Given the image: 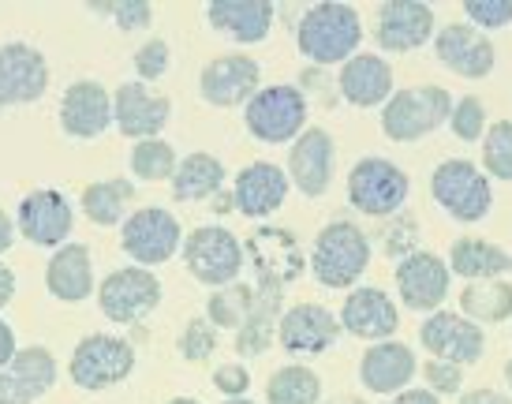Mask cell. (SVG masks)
I'll return each instance as SVG.
<instances>
[{"instance_id":"f1b7e54d","label":"cell","mask_w":512,"mask_h":404,"mask_svg":"<svg viewBox=\"0 0 512 404\" xmlns=\"http://www.w3.org/2000/svg\"><path fill=\"white\" fill-rule=\"evenodd\" d=\"M45 289L60 303H83L94 292V259L86 244H64L45 266Z\"/></svg>"},{"instance_id":"5b68a950","label":"cell","mask_w":512,"mask_h":404,"mask_svg":"<svg viewBox=\"0 0 512 404\" xmlns=\"http://www.w3.org/2000/svg\"><path fill=\"white\" fill-rule=\"evenodd\" d=\"M243 124L258 143H296L307 131V94H303V87H292V83L262 87L243 105Z\"/></svg>"},{"instance_id":"f6af8a7d","label":"cell","mask_w":512,"mask_h":404,"mask_svg":"<svg viewBox=\"0 0 512 404\" xmlns=\"http://www.w3.org/2000/svg\"><path fill=\"white\" fill-rule=\"evenodd\" d=\"M105 12L116 19V27L124 30V34H135V30H146L154 23V8L146 4V0H120L113 8H105Z\"/></svg>"},{"instance_id":"44dd1931","label":"cell","mask_w":512,"mask_h":404,"mask_svg":"<svg viewBox=\"0 0 512 404\" xmlns=\"http://www.w3.org/2000/svg\"><path fill=\"white\" fill-rule=\"evenodd\" d=\"M341 333H352L359 341H389L400 326V311L397 303L389 300V292L374 289V285H359V289L348 292V300L341 303Z\"/></svg>"},{"instance_id":"60d3db41","label":"cell","mask_w":512,"mask_h":404,"mask_svg":"<svg viewBox=\"0 0 512 404\" xmlns=\"http://www.w3.org/2000/svg\"><path fill=\"white\" fill-rule=\"evenodd\" d=\"M464 23L475 30H501L512 23V0H464Z\"/></svg>"},{"instance_id":"9f6ffc18","label":"cell","mask_w":512,"mask_h":404,"mask_svg":"<svg viewBox=\"0 0 512 404\" xmlns=\"http://www.w3.org/2000/svg\"><path fill=\"white\" fill-rule=\"evenodd\" d=\"M329 404H337V401H329ZM341 404H367V401H359V397H344Z\"/></svg>"},{"instance_id":"cb8c5ba5","label":"cell","mask_w":512,"mask_h":404,"mask_svg":"<svg viewBox=\"0 0 512 404\" xmlns=\"http://www.w3.org/2000/svg\"><path fill=\"white\" fill-rule=\"evenodd\" d=\"M415 371H419L415 352L404 341H393V337L370 345L363 352V360H359V382H363V390L385 393V397H397V393L408 390Z\"/></svg>"},{"instance_id":"681fc988","label":"cell","mask_w":512,"mask_h":404,"mask_svg":"<svg viewBox=\"0 0 512 404\" xmlns=\"http://www.w3.org/2000/svg\"><path fill=\"white\" fill-rule=\"evenodd\" d=\"M385 404H441V397H434L430 390H404L397 397H389Z\"/></svg>"},{"instance_id":"ab89813d","label":"cell","mask_w":512,"mask_h":404,"mask_svg":"<svg viewBox=\"0 0 512 404\" xmlns=\"http://www.w3.org/2000/svg\"><path fill=\"white\" fill-rule=\"evenodd\" d=\"M449 128L460 143H479L486 135V105L479 98H460L453 101V113H449Z\"/></svg>"},{"instance_id":"ee69618b","label":"cell","mask_w":512,"mask_h":404,"mask_svg":"<svg viewBox=\"0 0 512 404\" xmlns=\"http://www.w3.org/2000/svg\"><path fill=\"white\" fill-rule=\"evenodd\" d=\"M423 378H427V390L434 393V397H453V393H460V386H464V367L445 363V360H427L423 363Z\"/></svg>"},{"instance_id":"6da1fadb","label":"cell","mask_w":512,"mask_h":404,"mask_svg":"<svg viewBox=\"0 0 512 404\" xmlns=\"http://www.w3.org/2000/svg\"><path fill=\"white\" fill-rule=\"evenodd\" d=\"M359 42H363V19L352 4L322 0V4H311L299 15L296 45L314 68L352 60L359 53Z\"/></svg>"},{"instance_id":"4fadbf2b","label":"cell","mask_w":512,"mask_h":404,"mask_svg":"<svg viewBox=\"0 0 512 404\" xmlns=\"http://www.w3.org/2000/svg\"><path fill=\"white\" fill-rule=\"evenodd\" d=\"M419 341L427 348L434 360L456 363V367H468V363L483 360L486 352V330L468 322L456 311H434L427 315V322L419 326Z\"/></svg>"},{"instance_id":"c3c4849f","label":"cell","mask_w":512,"mask_h":404,"mask_svg":"<svg viewBox=\"0 0 512 404\" xmlns=\"http://www.w3.org/2000/svg\"><path fill=\"white\" fill-rule=\"evenodd\" d=\"M460 404H512V397L501 390H471L460 397Z\"/></svg>"},{"instance_id":"d590c367","label":"cell","mask_w":512,"mask_h":404,"mask_svg":"<svg viewBox=\"0 0 512 404\" xmlns=\"http://www.w3.org/2000/svg\"><path fill=\"white\" fill-rule=\"evenodd\" d=\"M251 311H255V285H243V281L217 289L206 303V318L214 330H240Z\"/></svg>"},{"instance_id":"ffe728a7","label":"cell","mask_w":512,"mask_h":404,"mask_svg":"<svg viewBox=\"0 0 512 404\" xmlns=\"http://www.w3.org/2000/svg\"><path fill=\"white\" fill-rule=\"evenodd\" d=\"M49 90V64L27 42L0 45V109L42 101Z\"/></svg>"},{"instance_id":"5bb4252c","label":"cell","mask_w":512,"mask_h":404,"mask_svg":"<svg viewBox=\"0 0 512 404\" xmlns=\"http://www.w3.org/2000/svg\"><path fill=\"white\" fill-rule=\"evenodd\" d=\"M199 90L202 101H210L214 109H236L262 90V68L247 53H225L202 68Z\"/></svg>"},{"instance_id":"2e32d148","label":"cell","mask_w":512,"mask_h":404,"mask_svg":"<svg viewBox=\"0 0 512 404\" xmlns=\"http://www.w3.org/2000/svg\"><path fill=\"white\" fill-rule=\"evenodd\" d=\"M434 53L441 68H449L460 79H486L498 64V49L490 42V34L475 30L471 23H449L434 34Z\"/></svg>"},{"instance_id":"d6a6232c","label":"cell","mask_w":512,"mask_h":404,"mask_svg":"<svg viewBox=\"0 0 512 404\" xmlns=\"http://www.w3.org/2000/svg\"><path fill=\"white\" fill-rule=\"evenodd\" d=\"M460 315L475 326H498L512 318V285L505 277L494 281H468L460 292Z\"/></svg>"},{"instance_id":"836d02e7","label":"cell","mask_w":512,"mask_h":404,"mask_svg":"<svg viewBox=\"0 0 512 404\" xmlns=\"http://www.w3.org/2000/svg\"><path fill=\"white\" fill-rule=\"evenodd\" d=\"M135 199V184L131 180H98V184H90L83 188V214L101 225V229H109V225H124V214H128V202Z\"/></svg>"},{"instance_id":"3957f363","label":"cell","mask_w":512,"mask_h":404,"mask_svg":"<svg viewBox=\"0 0 512 404\" xmlns=\"http://www.w3.org/2000/svg\"><path fill=\"white\" fill-rule=\"evenodd\" d=\"M449 113H453V98L449 90L434 83L393 90V98L382 105V131L393 143H419L434 135L441 124H449Z\"/></svg>"},{"instance_id":"7a4b0ae2","label":"cell","mask_w":512,"mask_h":404,"mask_svg":"<svg viewBox=\"0 0 512 404\" xmlns=\"http://www.w3.org/2000/svg\"><path fill=\"white\" fill-rule=\"evenodd\" d=\"M370 236L352 221H329L318 229L311 251V274L322 289H356L370 266Z\"/></svg>"},{"instance_id":"ac0fdd59","label":"cell","mask_w":512,"mask_h":404,"mask_svg":"<svg viewBox=\"0 0 512 404\" xmlns=\"http://www.w3.org/2000/svg\"><path fill=\"white\" fill-rule=\"evenodd\" d=\"M169 120H172V101L165 94H154L139 79L120 83V90L113 94V124L120 128V135H128L135 143L157 139Z\"/></svg>"},{"instance_id":"7dc6e473","label":"cell","mask_w":512,"mask_h":404,"mask_svg":"<svg viewBox=\"0 0 512 404\" xmlns=\"http://www.w3.org/2000/svg\"><path fill=\"white\" fill-rule=\"evenodd\" d=\"M15 352H19V348H15V330L4 322V318H0V371L12 363Z\"/></svg>"},{"instance_id":"603a6c76","label":"cell","mask_w":512,"mask_h":404,"mask_svg":"<svg viewBox=\"0 0 512 404\" xmlns=\"http://www.w3.org/2000/svg\"><path fill=\"white\" fill-rule=\"evenodd\" d=\"M60 128L72 139H98L113 128V94L98 79H79L60 98Z\"/></svg>"},{"instance_id":"e575fe53","label":"cell","mask_w":512,"mask_h":404,"mask_svg":"<svg viewBox=\"0 0 512 404\" xmlns=\"http://www.w3.org/2000/svg\"><path fill=\"white\" fill-rule=\"evenodd\" d=\"M322 401V378L307 363L277 367L266 378V404H318Z\"/></svg>"},{"instance_id":"11a10c76","label":"cell","mask_w":512,"mask_h":404,"mask_svg":"<svg viewBox=\"0 0 512 404\" xmlns=\"http://www.w3.org/2000/svg\"><path fill=\"white\" fill-rule=\"evenodd\" d=\"M505 382H509V390H512V360L505 363Z\"/></svg>"},{"instance_id":"f35d334b","label":"cell","mask_w":512,"mask_h":404,"mask_svg":"<svg viewBox=\"0 0 512 404\" xmlns=\"http://www.w3.org/2000/svg\"><path fill=\"white\" fill-rule=\"evenodd\" d=\"M217 345H221V337H217V330L210 326V318L206 315L191 318V322L184 326V333H180V341H176V348H180V356H184L187 363L210 360V356L217 352Z\"/></svg>"},{"instance_id":"db71d44e","label":"cell","mask_w":512,"mask_h":404,"mask_svg":"<svg viewBox=\"0 0 512 404\" xmlns=\"http://www.w3.org/2000/svg\"><path fill=\"white\" fill-rule=\"evenodd\" d=\"M169 404H202V401H195V397H172Z\"/></svg>"},{"instance_id":"4316f807","label":"cell","mask_w":512,"mask_h":404,"mask_svg":"<svg viewBox=\"0 0 512 404\" xmlns=\"http://www.w3.org/2000/svg\"><path fill=\"white\" fill-rule=\"evenodd\" d=\"M337 90L348 105H359V109L385 105L393 98V64L378 53H356L352 60L341 64Z\"/></svg>"},{"instance_id":"30bf717a","label":"cell","mask_w":512,"mask_h":404,"mask_svg":"<svg viewBox=\"0 0 512 404\" xmlns=\"http://www.w3.org/2000/svg\"><path fill=\"white\" fill-rule=\"evenodd\" d=\"M157 303H161V281L154 270L143 266H124L113 270L98 285V307L101 315L116 322V326H135L146 315H154Z\"/></svg>"},{"instance_id":"f5cc1de1","label":"cell","mask_w":512,"mask_h":404,"mask_svg":"<svg viewBox=\"0 0 512 404\" xmlns=\"http://www.w3.org/2000/svg\"><path fill=\"white\" fill-rule=\"evenodd\" d=\"M225 404H258V401H251V397H228Z\"/></svg>"},{"instance_id":"b9f144b4","label":"cell","mask_w":512,"mask_h":404,"mask_svg":"<svg viewBox=\"0 0 512 404\" xmlns=\"http://www.w3.org/2000/svg\"><path fill=\"white\" fill-rule=\"evenodd\" d=\"M169 64H172L169 42H161V38H150L135 53V75H139V83H157L161 75L169 72Z\"/></svg>"},{"instance_id":"8992f818","label":"cell","mask_w":512,"mask_h":404,"mask_svg":"<svg viewBox=\"0 0 512 404\" xmlns=\"http://www.w3.org/2000/svg\"><path fill=\"white\" fill-rule=\"evenodd\" d=\"M131 371H135V348L116 333H90L75 345L68 360V375L86 393L113 390Z\"/></svg>"},{"instance_id":"e0dca14e","label":"cell","mask_w":512,"mask_h":404,"mask_svg":"<svg viewBox=\"0 0 512 404\" xmlns=\"http://www.w3.org/2000/svg\"><path fill=\"white\" fill-rule=\"evenodd\" d=\"M341 322L322 303H296L277 322V341L288 356H322L337 345Z\"/></svg>"},{"instance_id":"83f0119b","label":"cell","mask_w":512,"mask_h":404,"mask_svg":"<svg viewBox=\"0 0 512 404\" xmlns=\"http://www.w3.org/2000/svg\"><path fill=\"white\" fill-rule=\"evenodd\" d=\"M206 19L232 42L258 45L266 42L273 19H277V8H273V0H210Z\"/></svg>"},{"instance_id":"d6986e66","label":"cell","mask_w":512,"mask_h":404,"mask_svg":"<svg viewBox=\"0 0 512 404\" xmlns=\"http://www.w3.org/2000/svg\"><path fill=\"white\" fill-rule=\"evenodd\" d=\"M337 165V143L326 128H307L288 150V184H296L299 195L322 199L333 184Z\"/></svg>"},{"instance_id":"9a60e30c","label":"cell","mask_w":512,"mask_h":404,"mask_svg":"<svg viewBox=\"0 0 512 404\" xmlns=\"http://www.w3.org/2000/svg\"><path fill=\"white\" fill-rule=\"evenodd\" d=\"M75 225V210L72 202L64 199L60 191L42 188V191H30L27 199L19 202V217H15V232L30 240L38 247H64V240L72 236Z\"/></svg>"},{"instance_id":"816d5d0a","label":"cell","mask_w":512,"mask_h":404,"mask_svg":"<svg viewBox=\"0 0 512 404\" xmlns=\"http://www.w3.org/2000/svg\"><path fill=\"white\" fill-rule=\"evenodd\" d=\"M12 244H15V221L0 210V255H4V251H12Z\"/></svg>"},{"instance_id":"1f68e13d","label":"cell","mask_w":512,"mask_h":404,"mask_svg":"<svg viewBox=\"0 0 512 404\" xmlns=\"http://www.w3.org/2000/svg\"><path fill=\"white\" fill-rule=\"evenodd\" d=\"M509 259V251H501L490 240L460 236L449 251V274L464 277V281H494V277L509 274Z\"/></svg>"},{"instance_id":"7bdbcfd3","label":"cell","mask_w":512,"mask_h":404,"mask_svg":"<svg viewBox=\"0 0 512 404\" xmlns=\"http://www.w3.org/2000/svg\"><path fill=\"white\" fill-rule=\"evenodd\" d=\"M415 240H419V225H415L412 217L404 214V210L389 217V229H385V255H393L397 262L408 259L412 251H419Z\"/></svg>"},{"instance_id":"d4e9b609","label":"cell","mask_w":512,"mask_h":404,"mask_svg":"<svg viewBox=\"0 0 512 404\" xmlns=\"http://www.w3.org/2000/svg\"><path fill=\"white\" fill-rule=\"evenodd\" d=\"M288 173L273 161H251L243 165L236 184H232V206L243 217H270L273 210H281L288 199Z\"/></svg>"},{"instance_id":"f546056e","label":"cell","mask_w":512,"mask_h":404,"mask_svg":"<svg viewBox=\"0 0 512 404\" xmlns=\"http://www.w3.org/2000/svg\"><path fill=\"white\" fill-rule=\"evenodd\" d=\"M285 315V289L281 285H255V311L236 330L240 356H262L277 337V322Z\"/></svg>"},{"instance_id":"484cf974","label":"cell","mask_w":512,"mask_h":404,"mask_svg":"<svg viewBox=\"0 0 512 404\" xmlns=\"http://www.w3.org/2000/svg\"><path fill=\"white\" fill-rule=\"evenodd\" d=\"M243 255L255 262L258 285H281L288 289L303 274V255L296 247V236L288 229H258Z\"/></svg>"},{"instance_id":"4dcf8cb0","label":"cell","mask_w":512,"mask_h":404,"mask_svg":"<svg viewBox=\"0 0 512 404\" xmlns=\"http://www.w3.org/2000/svg\"><path fill=\"white\" fill-rule=\"evenodd\" d=\"M221 188H225V165H221V158L206 154V150L187 154V158L176 165V173H172V199L176 202L214 199Z\"/></svg>"},{"instance_id":"7402d4cb","label":"cell","mask_w":512,"mask_h":404,"mask_svg":"<svg viewBox=\"0 0 512 404\" xmlns=\"http://www.w3.org/2000/svg\"><path fill=\"white\" fill-rule=\"evenodd\" d=\"M57 382V360L45 345L19 348L0 371V404H38Z\"/></svg>"},{"instance_id":"277c9868","label":"cell","mask_w":512,"mask_h":404,"mask_svg":"<svg viewBox=\"0 0 512 404\" xmlns=\"http://www.w3.org/2000/svg\"><path fill=\"white\" fill-rule=\"evenodd\" d=\"M430 195L460 225H479L494 210L490 176L475 161H464V158L441 161L438 169H434V176H430Z\"/></svg>"},{"instance_id":"8d00e7d4","label":"cell","mask_w":512,"mask_h":404,"mask_svg":"<svg viewBox=\"0 0 512 404\" xmlns=\"http://www.w3.org/2000/svg\"><path fill=\"white\" fill-rule=\"evenodd\" d=\"M176 165H180L176 150L165 139H143V143H135V150H131V173H135V180H150V184L172 180Z\"/></svg>"},{"instance_id":"bcb514c9","label":"cell","mask_w":512,"mask_h":404,"mask_svg":"<svg viewBox=\"0 0 512 404\" xmlns=\"http://www.w3.org/2000/svg\"><path fill=\"white\" fill-rule=\"evenodd\" d=\"M214 386L228 397H247V390H251V371L243 367V363H221L214 371Z\"/></svg>"},{"instance_id":"52a82bcc","label":"cell","mask_w":512,"mask_h":404,"mask_svg":"<svg viewBox=\"0 0 512 404\" xmlns=\"http://www.w3.org/2000/svg\"><path fill=\"white\" fill-rule=\"evenodd\" d=\"M184 262L191 277L206 285V289H225L240 281V270L247 255L236 232H228L225 225H199L184 240Z\"/></svg>"},{"instance_id":"ba28073f","label":"cell","mask_w":512,"mask_h":404,"mask_svg":"<svg viewBox=\"0 0 512 404\" xmlns=\"http://www.w3.org/2000/svg\"><path fill=\"white\" fill-rule=\"evenodd\" d=\"M412 191L408 173L389 158H363L348 173V202L367 217H393L404 210Z\"/></svg>"},{"instance_id":"6f0895ef","label":"cell","mask_w":512,"mask_h":404,"mask_svg":"<svg viewBox=\"0 0 512 404\" xmlns=\"http://www.w3.org/2000/svg\"><path fill=\"white\" fill-rule=\"evenodd\" d=\"M509 270H512V259H509Z\"/></svg>"},{"instance_id":"8fae6325","label":"cell","mask_w":512,"mask_h":404,"mask_svg":"<svg viewBox=\"0 0 512 404\" xmlns=\"http://www.w3.org/2000/svg\"><path fill=\"white\" fill-rule=\"evenodd\" d=\"M438 34L434 8L423 0H385L374 19V42L385 53H415Z\"/></svg>"},{"instance_id":"7c38bea8","label":"cell","mask_w":512,"mask_h":404,"mask_svg":"<svg viewBox=\"0 0 512 404\" xmlns=\"http://www.w3.org/2000/svg\"><path fill=\"white\" fill-rule=\"evenodd\" d=\"M397 296L404 300L408 311H423L434 315L441 311V303L449 296V262L434 255V251H412L408 259L397 262Z\"/></svg>"},{"instance_id":"9c48e42d","label":"cell","mask_w":512,"mask_h":404,"mask_svg":"<svg viewBox=\"0 0 512 404\" xmlns=\"http://www.w3.org/2000/svg\"><path fill=\"white\" fill-rule=\"evenodd\" d=\"M184 244V232H180V221L172 210L165 206H146V210H135V214L124 217L120 225V247L135 266H161L169 262Z\"/></svg>"},{"instance_id":"74e56055","label":"cell","mask_w":512,"mask_h":404,"mask_svg":"<svg viewBox=\"0 0 512 404\" xmlns=\"http://www.w3.org/2000/svg\"><path fill=\"white\" fill-rule=\"evenodd\" d=\"M483 173L512 184V120L490 124L483 135Z\"/></svg>"},{"instance_id":"f907efd6","label":"cell","mask_w":512,"mask_h":404,"mask_svg":"<svg viewBox=\"0 0 512 404\" xmlns=\"http://www.w3.org/2000/svg\"><path fill=\"white\" fill-rule=\"evenodd\" d=\"M12 300H15V274H12V266L0 262V311H4Z\"/></svg>"}]
</instances>
